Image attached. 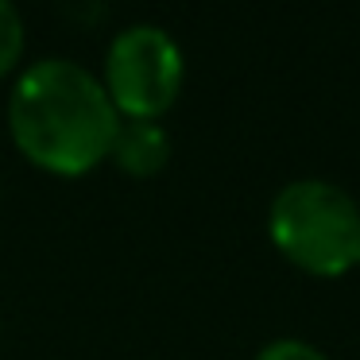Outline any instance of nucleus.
Here are the masks:
<instances>
[{
  "mask_svg": "<svg viewBox=\"0 0 360 360\" xmlns=\"http://www.w3.org/2000/svg\"><path fill=\"white\" fill-rule=\"evenodd\" d=\"M267 236L298 271L337 279L360 267V198L329 179H290L271 194Z\"/></svg>",
  "mask_w": 360,
  "mask_h": 360,
  "instance_id": "f03ea898",
  "label": "nucleus"
},
{
  "mask_svg": "<svg viewBox=\"0 0 360 360\" xmlns=\"http://www.w3.org/2000/svg\"><path fill=\"white\" fill-rule=\"evenodd\" d=\"M252 360H333V356L306 337H271V341L259 345Z\"/></svg>",
  "mask_w": 360,
  "mask_h": 360,
  "instance_id": "423d86ee",
  "label": "nucleus"
},
{
  "mask_svg": "<svg viewBox=\"0 0 360 360\" xmlns=\"http://www.w3.org/2000/svg\"><path fill=\"white\" fill-rule=\"evenodd\" d=\"M109 159L132 179H151L171 159V132L163 120H120Z\"/></svg>",
  "mask_w": 360,
  "mask_h": 360,
  "instance_id": "20e7f679",
  "label": "nucleus"
},
{
  "mask_svg": "<svg viewBox=\"0 0 360 360\" xmlns=\"http://www.w3.org/2000/svg\"><path fill=\"white\" fill-rule=\"evenodd\" d=\"M97 78L120 120H163L186 86V55L167 27L140 20L109 39Z\"/></svg>",
  "mask_w": 360,
  "mask_h": 360,
  "instance_id": "7ed1b4c3",
  "label": "nucleus"
},
{
  "mask_svg": "<svg viewBox=\"0 0 360 360\" xmlns=\"http://www.w3.org/2000/svg\"><path fill=\"white\" fill-rule=\"evenodd\" d=\"M27 51V24L16 0H0V78L20 70Z\"/></svg>",
  "mask_w": 360,
  "mask_h": 360,
  "instance_id": "39448f33",
  "label": "nucleus"
},
{
  "mask_svg": "<svg viewBox=\"0 0 360 360\" xmlns=\"http://www.w3.org/2000/svg\"><path fill=\"white\" fill-rule=\"evenodd\" d=\"M117 128L120 112L89 66L63 55L20 66L8 89V132L32 167L78 179L109 159Z\"/></svg>",
  "mask_w": 360,
  "mask_h": 360,
  "instance_id": "f257e3e1",
  "label": "nucleus"
}]
</instances>
